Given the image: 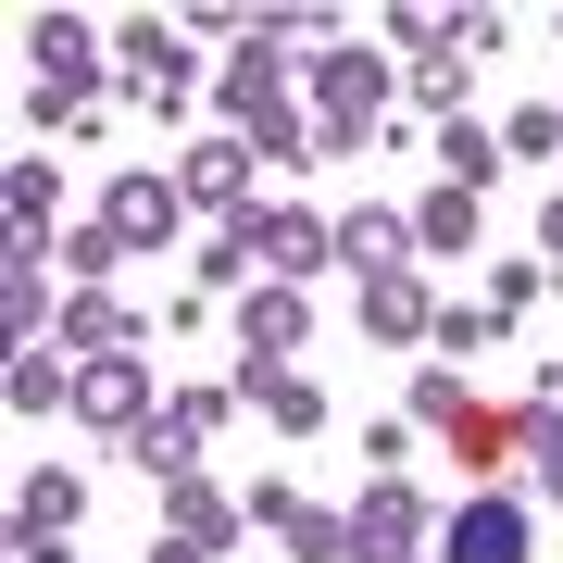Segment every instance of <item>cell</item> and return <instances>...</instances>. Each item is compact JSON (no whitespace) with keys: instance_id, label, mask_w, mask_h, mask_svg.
<instances>
[{"instance_id":"obj_1","label":"cell","mask_w":563,"mask_h":563,"mask_svg":"<svg viewBox=\"0 0 563 563\" xmlns=\"http://www.w3.org/2000/svg\"><path fill=\"white\" fill-rule=\"evenodd\" d=\"M276 51H288V13H263V25H251V51L213 76L225 125H239V139H251L263 163H288V151H301V113H288V63H276Z\"/></svg>"},{"instance_id":"obj_2","label":"cell","mask_w":563,"mask_h":563,"mask_svg":"<svg viewBox=\"0 0 563 563\" xmlns=\"http://www.w3.org/2000/svg\"><path fill=\"white\" fill-rule=\"evenodd\" d=\"M313 151H363L388 125V63L376 51H313Z\"/></svg>"},{"instance_id":"obj_3","label":"cell","mask_w":563,"mask_h":563,"mask_svg":"<svg viewBox=\"0 0 563 563\" xmlns=\"http://www.w3.org/2000/svg\"><path fill=\"white\" fill-rule=\"evenodd\" d=\"M325 251H339V225H313V213H225V251L201 263V276L239 288L251 263H276V288H288V276H301V263H325Z\"/></svg>"},{"instance_id":"obj_4","label":"cell","mask_w":563,"mask_h":563,"mask_svg":"<svg viewBox=\"0 0 563 563\" xmlns=\"http://www.w3.org/2000/svg\"><path fill=\"white\" fill-rule=\"evenodd\" d=\"M25 51L51 63V76H38V125H76L88 101H101V38H88L76 13H38V25H25Z\"/></svg>"},{"instance_id":"obj_5","label":"cell","mask_w":563,"mask_h":563,"mask_svg":"<svg viewBox=\"0 0 563 563\" xmlns=\"http://www.w3.org/2000/svg\"><path fill=\"white\" fill-rule=\"evenodd\" d=\"M413 413L439 426V439H451L463 463H501V451H514V413H488V401H463V376H451V363H426V376H413Z\"/></svg>"},{"instance_id":"obj_6","label":"cell","mask_w":563,"mask_h":563,"mask_svg":"<svg viewBox=\"0 0 563 563\" xmlns=\"http://www.w3.org/2000/svg\"><path fill=\"white\" fill-rule=\"evenodd\" d=\"M176 213H188V188H176V176H151V163H125L113 201H101V225H113L125 251H163V239H176Z\"/></svg>"},{"instance_id":"obj_7","label":"cell","mask_w":563,"mask_h":563,"mask_svg":"<svg viewBox=\"0 0 563 563\" xmlns=\"http://www.w3.org/2000/svg\"><path fill=\"white\" fill-rule=\"evenodd\" d=\"M76 413H88V426H113V439H139V426H151V363H125V351L76 363Z\"/></svg>"},{"instance_id":"obj_8","label":"cell","mask_w":563,"mask_h":563,"mask_svg":"<svg viewBox=\"0 0 563 563\" xmlns=\"http://www.w3.org/2000/svg\"><path fill=\"white\" fill-rule=\"evenodd\" d=\"M113 63L139 76V101H163V113L201 88V63H188V38H176V25H125V38H113Z\"/></svg>"},{"instance_id":"obj_9","label":"cell","mask_w":563,"mask_h":563,"mask_svg":"<svg viewBox=\"0 0 563 563\" xmlns=\"http://www.w3.org/2000/svg\"><path fill=\"white\" fill-rule=\"evenodd\" d=\"M413 539H426L413 488H401V476H376V488H363V514H351V563H413Z\"/></svg>"},{"instance_id":"obj_10","label":"cell","mask_w":563,"mask_h":563,"mask_svg":"<svg viewBox=\"0 0 563 563\" xmlns=\"http://www.w3.org/2000/svg\"><path fill=\"white\" fill-rule=\"evenodd\" d=\"M76 514H88L76 476H25V501H13V563H51L63 539H76Z\"/></svg>"},{"instance_id":"obj_11","label":"cell","mask_w":563,"mask_h":563,"mask_svg":"<svg viewBox=\"0 0 563 563\" xmlns=\"http://www.w3.org/2000/svg\"><path fill=\"white\" fill-rule=\"evenodd\" d=\"M301 339H313L301 288H239V363H288Z\"/></svg>"},{"instance_id":"obj_12","label":"cell","mask_w":563,"mask_h":563,"mask_svg":"<svg viewBox=\"0 0 563 563\" xmlns=\"http://www.w3.org/2000/svg\"><path fill=\"white\" fill-rule=\"evenodd\" d=\"M176 188L201 213H251V139H201V151L176 163Z\"/></svg>"},{"instance_id":"obj_13","label":"cell","mask_w":563,"mask_h":563,"mask_svg":"<svg viewBox=\"0 0 563 563\" xmlns=\"http://www.w3.org/2000/svg\"><path fill=\"white\" fill-rule=\"evenodd\" d=\"M239 401H251L263 426H288V439H313V426H325V388H313V376H288V363H251Z\"/></svg>"},{"instance_id":"obj_14","label":"cell","mask_w":563,"mask_h":563,"mask_svg":"<svg viewBox=\"0 0 563 563\" xmlns=\"http://www.w3.org/2000/svg\"><path fill=\"white\" fill-rule=\"evenodd\" d=\"M451 563H526V514H514V501H488V488H476V501L451 514Z\"/></svg>"},{"instance_id":"obj_15","label":"cell","mask_w":563,"mask_h":563,"mask_svg":"<svg viewBox=\"0 0 563 563\" xmlns=\"http://www.w3.org/2000/svg\"><path fill=\"white\" fill-rule=\"evenodd\" d=\"M163 526L201 539V551H225V539H239V501H225L213 476H163Z\"/></svg>"},{"instance_id":"obj_16","label":"cell","mask_w":563,"mask_h":563,"mask_svg":"<svg viewBox=\"0 0 563 563\" xmlns=\"http://www.w3.org/2000/svg\"><path fill=\"white\" fill-rule=\"evenodd\" d=\"M363 325H376V339H426V325H439V301L413 288V263H388V276H363Z\"/></svg>"},{"instance_id":"obj_17","label":"cell","mask_w":563,"mask_h":563,"mask_svg":"<svg viewBox=\"0 0 563 563\" xmlns=\"http://www.w3.org/2000/svg\"><path fill=\"white\" fill-rule=\"evenodd\" d=\"M63 351H88V363H101V351H139V313H125L113 288H76V301H63Z\"/></svg>"},{"instance_id":"obj_18","label":"cell","mask_w":563,"mask_h":563,"mask_svg":"<svg viewBox=\"0 0 563 563\" xmlns=\"http://www.w3.org/2000/svg\"><path fill=\"white\" fill-rule=\"evenodd\" d=\"M0 201H13V251L51 263V163H13V176H0Z\"/></svg>"},{"instance_id":"obj_19","label":"cell","mask_w":563,"mask_h":563,"mask_svg":"<svg viewBox=\"0 0 563 563\" xmlns=\"http://www.w3.org/2000/svg\"><path fill=\"white\" fill-rule=\"evenodd\" d=\"M339 251L363 263V276H388V263L413 251V213H351V225H339Z\"/></svg>"},{"instance_id":"obj_20","label":"cell","mask_w":563,"mask_h":563,"mask_svg":"<svg viewBox=\"0 0 563 563\" xmlns=\"http://www.w3.org/2000/svg\"><path fill=\"white\" fill-rule=\"evenodd\" d=\"M0 313H13V339H38V313H51V263H38V251L0 263Z\"/></svg>"},{"instance_id":"obj_21","label":"cell","mask_w":563,"mask_h":563,"mask_svg":"<svg viewBox=\"0 0 563 563\" xmlns=\"http://www.w3.org/2000/svg\"><path fill=\"white\" fill-rule=\"evenodd\" d=\"M439 163H451V188H463V201H476V188L501 176V151H488V125H463V113L439 125Z\"/></svg>"},{"instance_id":"obj_22","label":"cell","mask_w":563,"mask_h":563,"mask_svg":"<svg viewBox=\"0 0 563 563\" xmlns=\"http://www.w3.org/2000/svg\"><path fill=\"white\" fill-rule=\"evenodd\" d=\"M413 239L426 251H476V201H463V188H426V201H413Z\"/></svg>"},{"instance_id":"obj_23","label":"cell","mask_w":563,"mask_h":563,"mask_svg":"<svg viewBox=\"0 0 563 563\" xmlns=\"http://www.w3.org/2000/svg\"><path fill=\"white\" fill-rule=\"evenodd\" d=\"M125 451L151 463V488H163V476H201V439H188L176 413H151V426H139V439H125Z\"/></svg>"},{"instance_id":"obj_24","label":"cell","mask_w":563,"mask_h":563,"mask_svg":"<svg viewBox=\"0 0 563 563\" xmlns=\"http://www.w3.org/2000/svg\"><path fill=\"white\" fill-rule=\"evenodd\" d=\"M514 451L539 463V488L563 501V413H551V401H526V413H514Z\"/></svg>"},{"instance_id":"obj_25","label":"cell","mask_w":563,"mask_h":563,"mask_svg":"<svg viewBox=\"0 0 563 563\" xmlns=\"http://www.w3.org/2000/svg\"><path fill=\"white\" fill-rule=\"evenodd\" d=\"M51 401H76V363H63V351H25L13 363V413H51Z\"/></svg>"},{"instance_id":"obj_26","label":"cell","mask_w":563,"mask_h":563,"mask_svg":"<svg viewBox=\"0 0 563 563\" xmlns=\"http://www.w3.org/2000/svg\"><path fill=\"white\" fill-rule=\"evenodd\" d=\"M276 539L301 551V563H351V526H339V514H313V501H288V526H276Z\"/></svg>"},{"instance_id":"obj_27","label":"cell","mask_w":563,"mask_h":563,"mask_svg":"<svg viewBox=\"0 0 563 563\" xmlns=\"http://www.w3.org/2000/svg\"><path fill=\"white\" fill-rule=\"evenodd\" d=\"M51 263H63V276H76V288H101L113 263H125V239H113V225H76V239H63Z\"/></svg>"},{"instance_id":"obj_28","label":"cell","mask_w":563,"mask_h":563,"mask_svg":"<svg viewBox=\"0 0 563 563\" xmlns=\"http://www.w3.org/2000/svg\"><path fill=\"white\" fill-rule=\"evenodd\" d=\"M413 101H439V125L463 113V63H451V51H426V63H413Z\"/></svg>"},{"instance_id":"obj_29","label":"cell","mask_w":563,"mask_h":563,"mask_svg":"<svg viewBox=\"0 0 563 563\" xmlns=\"http://www.w3.org/2000/svg\"><path fill=\"white\" fill-rule=\"evenodd\" d=\"M488 325H501V313H463V301H451V313H439V325H426V339H439V351H451V363H463V351H488Z\"/></svg>"},{"instance_id":"obj_30","label":"cell","mask_w":563,"mask_h":563,"mask_svg":"<svg viewBox=\"0 0 563 563\" xmlns=\"http://www.w3.org/2000/svg\"><path fill=\"white\" fill-rule=\"evenodd\" d=\"M514 151L539 163V151H563V101H539V113H514Z\"/></svg>"},{"instance_id":"obj_31","label":"cell","mask_w":563,"mask_h":563,"mask_svg":"<svg viewBox=\"0 0 563 563\" xmlns=\"http://www.w3.org/2000/svg\"><path fill=\"white\" fill-rule=\"evenodd\" d=\"M151 563H213V551L201 539H151Z\"/></svg>"},{"instance_id":"obj_32","label":"cell","mask_w":563,"mask_h":563,"mask_svg":"<svg viewBox=\"0 0 563 563\" xmlns=\"http://www.w3.org/2000/svg\"><path fill=\"white\" fill-rule=\"evenodd\" d=\"M539 251H551V263H563V201H551V213H539Z\"/></svg>"}]
</instances>
